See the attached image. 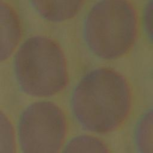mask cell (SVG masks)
Here are the masks:
<instances>
[{"label": "cell", "instance_id": "cell-1", "mask_svg": "<svg viewBox=\"0 0 153 153\" xmlns=\"http://www.w3.org/2000/svg\"><path fill=\"white\" fill-rule=\"evenodd\" d=\"M71 107L78 124L93 134H108L123 126L131 114L129 84L116 71L100 68L85 75L75 87Z\"/></svg>", "mask_w": 153, "mask_h": 153}, {"label": "cell", "instance_id": "cell-2", "mask_svg": "<svg viewBox=\"0 0 153 153\" xmlns=\"http://www.w3.org/2000/svg\"><path fill=\"white\" fill-rule=\"evenodd\" d=\"M137 12L128 0H101L87 14L84 37L87 47L100 58L111 60L126 54L137 35Z\"/></svg>", "mask_w": 153, "mask_h": 153}, {"label": "cell", "instance_id": "cell-3", "mask_svg": "<svg viewBox=\"0 0 153 153\" xmlns=\"http://www.w3.org/2000/svg\"><path fill=\"white\" fill-rule=\"evenodd\" d=\"M14 67L20 89L33 97L53 96L68 84L64 54L56 41L46 36L27 39L16 53Z\"/></svg>", "mask_w": 153, "mask_h": 153}, {"label": "cell", "instance_id": "cell-4", "mask_svg": "<svg viewBox=\"0 0 153 153\" xmlns=\"http://www.w3.org/2000/svg\"><path fill=\"white\" fill-rule=\"evenodd\" d=\"M67 133L66 115L53 102L32 103L20 117L18 135L23 153H60Z\"/></svg>", "mask_w": 153, "mask_h": 153}, {"label": "cell", "instance_id": "cell-5", "mask_svg": "<svg viewBox=\"0 0 153 153\" xmlns=\"http://www.w3.org/2000/svg\"><path fill=\"white\" fill-rule=\"evenodd\" d=\"M21 35V25L16 12L9 4L0 0V62L11 56Z\"/></svg>", "mask_w": 153, "mask_h": 153}, {"label": "cell", "instance_id": "cell-6", "mask_svg": "<svg viewBox=\"0 0 153 153\" xmlns=\"http://www.w3.org/2000/svg\"><path fill=\"white\" fill-rule=\"evenodd\" d=\"M35 11L44 19L62 22L75 16L84 0H30Z\"/></svg>", "mask_w": 153, "mask_h": 153}, {"label": "cell", "instance_id": "cell-7", "mask_svg": "<svg viewBox=\"0 0 153 153\" xmlns=\"http://www.w3.org/2000/svg\"><path fill=\"white\" fill-rule=\"evenodd\" d=\"M60 153H111L108 145L93 134H80L66 142Z\"/></svg>", "mask_w": 153, "mask_h": 153}, {"label": "cell", "instance_id": "cell-8", "mask_svg": "<svg viewBox=\"0 0 153 153\" xmlns=\"http://www.w3.org/2000/svg\"><path fill=\"white\" fill-rule=\"evenodd\" d=\"M152 124V110L151 108L143 112L135 126L134 141L137 153H153Z\"/></svg>", "mask_w": 153, "mask_h": 153}, {"label": "cell", "instance_id": "cell-9", "mask_svg": "<svg viewBox=\"0 0 153 153\" xmlns=\"http://www.w3.org/2000/svg\"><path fill=\"white\" fill-rule=\"evenodd\" d=\"M16 137L13 126L0 111V153H16Z\"/></svg>", "mask_w": 153, "mask_h": 153}, {"label": "cell", "instance_id": "cell-10", "mask_svg": "<svg viewBox=\"0 0 153 153\" xmlns=\"http://www.w3.org/2000/svg\"><path fill=\"white\" fill-rule=\"evenodd\" d=\"M152 0L146 5L144 13V24L146 31L148 35L152 38V27H151V16H152Z\"/></svg>", "mask_w": 153, "mask_h": 153}]
</instances>
